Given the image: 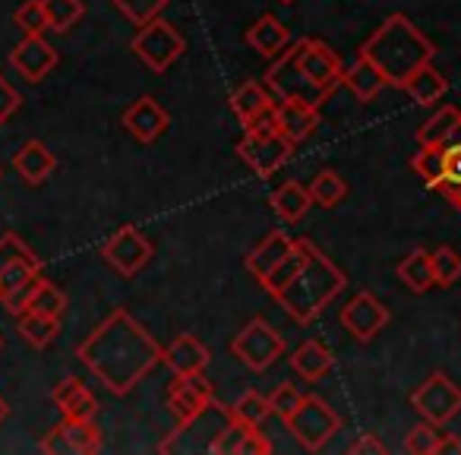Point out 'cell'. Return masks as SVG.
<instances>
[{"mask_svg": "<svg viewBox=\"0 0 461 455\" xmlns=\"http://www.w3.org/2000/svg\"><path fill=\"white\" fill-rule=\"evenodd\" d=\"M83 367L114 396H127L161 364V345L127 314L111 310L77 348Z\"/></svg>", "mask_w": 461, "mask_h": 455, "instance_id": "cell-1", "label": "cell"}, {"mask_svg": "<svg viewBox=\"0 0 461 455\" xmlns=\"http://www.w3.org/2000/svg\"><path fill=\"white\" fill-rule=\"evenodd\" d=\"M297 244H301V266L272 297L282 304L285 314H291L301 326H307L332 304V297H339L348 278L320 247H313V241L301 238Z\"/></svg>", "mask_w": 461, "mask_h": 455, "instance_id": "cell-2", "label": "cell"}, {"mask_svg": "<svg viewBox=\"0 0 461 455\" xmlns=\"http://www.w3.org/2000/svg\"><path fill=\"white\" fill-rule=\"evenodd\" d=\"M433 41L414 26L404 14H395L360 45V58H366L385 77V86L402 89L411 73L423 64H433Z\"/></svg>", "mask_w": 461, "mask_h": 455, "instance_id": "cell-3", "label": "cell"}, {"mask_svg": "<svg viewBox=\"0 0 461 455\" xmlns=\"http://www.w3.org/2000/svg\"><path fill=\"white\" fill-rule=\"evenodd\" d=\"M288 430L294 433V440L310 452H320L329 440L341 430V417L335 414V408L320 396H303L301 405L291 411Z\"/></svg>", "mask_w": 461, "mask_h": 455, "instance_id": "cell-4", "label": "cell"}, {"mask_svg": "<svg viewBox=\"0 0 461 455\" xmlns=\"http://www.w3.org/2000/svg\"><path fill=\"white\" fill-rule=\"evenodd\" d=\"M130 48H133V54L149 67V70L165 73V70H171V67L177 64L180 54L186 51V41L171 23H165L158 16V20L140 26V32L133 35Z\"/></svg>", "mask_w": 461, "mask_h": 455, "instance_id": "cell-5", "label": "cell"}, {"mask_svg": "<svg viewBox=\"0 0 461 455\" xmlns=\"http://www.w3.org/2000/svg\"><path fill=\"white\" fill-rule=\"evenodd\" d=\"M230 421V411L228 405H218L215 398H212V405L203 411V414L190 417V421L177 423V430L174 433H167V440L161 442V452H212V442L218 440V433H221L224 427H228Z\"/></svg>", "mask_w": 461, "mask_h": 455, "instance_id": "cell-6", "label": "cell"}, {"mask_svg": "<svg viewBox=\"0 0 461 455\" xmlns=\"http://www.w3.org/2000/svg\"><path fill=\"white\" fill-rule=\"evenodd\" d=\"M228 348H230V354L244 360L250 370L263 373L285 354V339L276 332V326H269L266 320H250L234 339H230Z\"/></svg>", "mask_w": 461, "mask_h": 455, "instance_id": "cell-7", "label": "cell"}, {"mask_svg": "<svg viewBox=\"0 0 461 455\" xmlns=\"http://www.w3.org/2000/svg\"><path fill=\"white\" fill-rule=\"evenodd\" d=\"M411 408L420 411L423 421L442 427L461 414V386L446 373H433L411 392Z\"/></svg>", "mask_w": 461, "mask_h": 455, "instance_id": "cell-8", "label": "cell"}, {"mask_svg": "<svg viewBox=\"0 0 461 455\" xmlns=\"http://www.w3.org/2000/svg\"><path fill=\"white\" fill-rule=\"evenodd\" d=\"M266 86H269L278 98H294V102H307V105H313V108H320V105L329 98L326 89H320V86L310 83V79L303 77V70L297 67L294 48H288V54L282 51V58L269 67Z\"/></svg>", "mask_w": 461, "mask_h": 455, "instance_id": "cell-9", "label": "cell"}, {"mask_svg": "<svg viewBox=\"0 0 461 455\" xmlns=\"http://www.w3.org/2000/svg\"><path fill=\"white\" fill-rule=\"evenodd\" d=\"M291 48H294L297 67L303 70V77L332 96V89H339L341 77H345V64H341L339 54L320 39H301Z\"/></svg>", "mask_w": 461, "mask_h": 455, "instance_id": "cell-10", "label": "cell"}, {"mask_svg": "<svg viewBox=\"0 0 461 455\" xmlns=\"http://www.w3.org/2000/svg\"><path fill=\"white\" fill-rule=\"evenodd\" d=\"M102 257L111 269H117L121 276L130 278V276H136L149 259H152V244H149V238L140 232V228L123 224L121 232H114L108 241H104Z\"/></svg>", "mask_w": 461, "mask_h": 455, "instance_id": "cell-11", "label": "cell"}, {"mask_svg": "<svg viewBox=\"0 0 461 455\" xmlns=\"http://www.w3.org/2000/svg\"><path fill=\"white\" fill-rule=\"evenodd\" d=\"M238 155L259 177H272L294 155V142L285 140L282 133H244V140L238 142Z\"/></svg>", "mask_w": 461, "mask_h": 455, "instance_id": "cell-12", "label": "cell"}, {"mask_svg": "<svg viewBox=\"0 0 461 455\" xmlns=\"http://www.w3.org/2000/svg\"><path fill=\"white\" fill-rule=\"evenodd\" d=\"M98 449H102V430H98V423L73 421V417H64L41 440V452H54V455H92Z\"/></svg>", "mask_w": 461, "mask_h": 455, "instance_id": "cell-13", "label": "cell"}, {"mask_svg": "<svg viewBox=\"0 0 461 455\" xmlns=\"http://www.w3.org/2000/svg\"><path fill=\"white\" fill-rule=\"evenodd\" d=\"M341 326L357 341H370L389 326V307L370 291H360L341 307Z\"/></svg>", "mask_w": 461, "mask_h": 455, "instance_id": "cell-14", "label": "cell"}, {"mask_svg": "<svg viewBox=\"0 0 461 455\" xmlns=\"http://www.w3.org/2000/svg\"><path fill=\"white\" fill-rule=\"evenodd\" d=\"M212 398H215V389L203 373H177L167 386V408L174 411L177 423L203 414L212 405Z\"/></svg>", "mask_w": 461, "mask_h": 455, "instance_id": "cell-15", "label": "cell"}, {"mask_svg": "<svg viewBox=\"0 0 461 455\" xmlns=\"http://www.w3.org/2000/svg\"><path fill=\"white\" fill-rule=\"evenodd\" d=\"M123 130L133 136L136 142H155L158 136H165V130L171 127V114L158 105V98L140 96L121 117Z\"/></svg>", "mask_w": 461, "mask_h": 455, "instance_id": "cell-16", "label": "cell"}, {"mask_svg": "<svg viewBox=\"0 0 461 455\" xmlns=\"http://www.w3.org/2000/svg\"><path fill=\"white\" fill-rule=\"evenodd\" d=\"M58 51L54 45H48L45 35H23V41L10 54V64L26 83H41L58 67Z\"/></svg>", "mask_w": 461, "mask_h": 455, "instance_id": "cell-17", "label": "cell"}, {"mask_svg": "<svg viewBox=\"0 0 461 455\" xmlns=\"http://www.w3.org/2000/svg\"><path fill=\"white\" fill-rule=\"evenodd\" d=\"M41 278V263H14L10 269L0 272V304L14 316L26 310L35 285Z\"/></svg>", "mask_w": 461, "mask_h": 455, "instance_id": "cell-18", "label": "cell"}, {"mask_svg": "<svg viewBox=\"0 0 461 455\" xmlns=\"http://www.w3.org/2000/svg\"><path fill=\"white\" fill-rule=\"evenodd\" d=\"M263 427H250L230 417L228 427L218 433V440L212 442V455H266L272 452V442L266 440V433H259Z\"/></svg>", "mask_w": 461, "mask_h": 455, "instance_id": "cell-19", "label": "cell"}, {"mask_svg": "<svg viewBox=\"0 0 461 455\" xmlns=\"http://www.w3.org/2000/svg\"><path fill=\"white\" fill-rule=\"evenodd\" d=\"M276 123L285 140L301 146L303 140H310L320 130V108L307 102H294V98H282V105H276Z\"/></svg>", "mask_w": 461, "mask_h": 455, "instance_id": "cell-20", "label": "cell"}, {"mask_svg": "<svg viewBox=\"0 0 461 455\" xmlns=\"http://www.w3.org/2000/svg\"><path fill=\"white\" fill-rule=\"evenodd\" d=\"M51 398L64 417H73V421H95L98 402L89 392V386H86L79 377H67L64 383L54 386Z\"/></svg>", "mask_w": 461, "mask_h": 455, "instance_id": "cell-21", "label": "cell"}, {"mask_svg": "<svg viewBox=\"0 0 461 455\" xmlns=\"http://www.w3.org/2000/svg\"><path fill=\"white\" fill-rule=\"evenodd\" d=\"M212 354L196 335H177L167 348H161V364H167L174 373H203L209 367Z\"/></svg>", "mask_w": 461, "mask_h": 455, "instance_id": "cell-22", "label": "cell"}, {"mask_svg": "<svg viewBox=\"0 0 461 455\" xmlns=\"http://www.w3.org/2000/svg\"><path fill=\"white\" fill-rule=\"evenodd\" d=\"M14 168H16V174L26 180V184L39 187V184H45V180L51 177V171L58 168V159H54V152L45 146V142L29 140V142H23V146L16 149Z\"/></svg>", "mask_w": 461, "mask_h": 455, "instance_id": "cell-23", "label": "cell"}, {"mask_svg": "<svg viewBox=\"0 0 461 455\" xmlns=\"http://www.w3.org/2000/svg\"><path fill=\"white\" fill-rule=\"evenodd\" d=\"M288 41H291L288 26L272 14L259 16V20L247 29V45L257 54H263V58H278L282 51H288Z\"/></svg>", "mask_w": 461, "mask_h": 455, "instance_id": "cell-24", "label": "cell"}, {"mask_svg": "<svg viewBox=\"0 0 461 455\" xmlns=\"http://www.w3.org/2000/svg\"><path fill=\"white\" fill-rule=\"evenodd\" d=\"M461 142V111L452 105H442L417 133V146H455Z\"/></svg>", "mask_w": 461, "mask_h": 455, "instance_id": "cell-25", "label": "cell"}, {"mask_svg": "<svg viewBox=\"0 0 461 455\" xmlns=\"http://www.w3.org/2000/svg\"><path fill=\"white\" fill-rule=\"evenodd\" d=\"M291 250H294V238H288L285 232H272L269 238L247 257V269H250V276L263 285L266 278H269V272L276 269Z\"/></svg>", "mask_w": 461, "mask_h": 455, "instance_id": "cell-26", "label": "cell"}, {"mask_svg": "<svg viewBox=\"0 0 461 455\" xmlns=\"http://www.w3.org/2000/svg\"><path fill=\"white\" fill-rule=\"evenodd\" d=\"M269 205L276 209V215L282 218V222L294 224V222H301V218L307 215V209L313 205V199H310L307 187L297 184V180H288V184H282L278 190H272Z\"/></svg>", "mask_w": 461, "mask_h": 455, "instance_id": "cell-27", "label": "cell"}, {"mask_svg": "<svg viewBox=\"0 0 461 455\" xmlns=\"http://www.w3.org/2000/svg\"><path fill=\"white\" fill-rule=\"evenodd\" d=\"M332 364H335L332 351H329V348L322 345V341H316V339L303 341V345L291 354V367H294L303 379H310V383H320V379L332 370Z\"/></svg>", "mask_w": 461, "mask_h": 455, "instance_id": "cell-28", "label": "cell"}, {"mask_svg": "<svg viewBox=\"0 0 461 455\" xmlns=\"http://www.w3.org/2000/svg\"><path fill=\"white\" fill-rule=\"evenodd\" d=\"M341 83H345L364 105L373 102V98L385 89V77L370 64V60L360 58V54H357V60H354L351 67H345V77H341Z\"/></svg>", "mask_w": 461, "mask_h": 455, "instance_id": "cell-29", "label": "cell"}, {"mask_svg": "<svg viewBox=\"0 0 461 455\" xmlns=\"http://www.w3.org/2000/svg\"><path fill=\"white\" fill-rule=\"evenodd\" d=\"M402 89L408 92V96L414 98L417 105H436L442 96H446L448 83H446V77H442V73L436 70L433 64H423L420 70L411 73V79L402 86Z\"/></svg>", "mask_w": 461, "mask_h": 455, "instance_id": "cell-30", "label": "cell"}, {"mask_svg": "<svg viewBox=\"0 0 461 455\" xmlns=\"http://www.w3.org/2000/svg\"><path fill=\"white\" fill-rule=\"evenodd\" d=\"M398 278L408 285L414 295H427L433 288V266H429V250L417 247L398 263Z\"/></svg>", "mask_w": 461, "mask_h": 455, "instance_id": "cell-31", "label": "cell"}, {"mask_svg": "<svg viewBox=\"0 0 461 455\" xmlns=\"http://www.w3.org/2000/svg\"><path fill=\"white\" fill-rule=\"evenodd\" d=\"M272 96L266 92V86L259 83H244L234 96H230V111L238 114L240 123H250L253 117H259L263 111L272 108Z\"/></svg>", "mask_w": 461, "mask_h": 455, "instance_id": "cell-32", "label": "cell"}, {"mask_svg": "<svg viewBox=\"0 0 461 455\" xmlns=\"http://www.w3.org/2000/svg\"><path fill=\"white\" fill-rule=\"evenodd\" d=\"M16 329H20V335L32 348H48L54 339H58L60 320H54V316L32 314V310H23V314L16 316Z\"/></svg>", "mask_w": 461, "mask_h": 455, "instance_id": "cell-33", "label": "cell"}, {"mask_svg": "<svg viewBox=\"0 0 461 455\" xmlns=\"http://www.w3.org/2000/svg\"><path fill=\"white\" fill-rule=\"evenodd\" d=\"M307 190H310V199H313L316 205H322V209H335L339 203H345L348 180L341 177L339 171H320Z\"/></svg>", "mask_w": 461, "mask_h": 455, "instance_id": "cell-34", "label": "cell"}, {"mask_svg": "<svg viewBox=\"0 0 461 455\" xmlns=\"http://www.w3.org/2000/svg\"><path fill=\"white\" fill-rule=\"evenodd\" d=\"M411 168H414V174L429 187V190H439L442 171H446V149L442 146H420L414 159H411Z\"/></svg>", "mask_w": 461, "mask_h": 455, "instance_id": "cell-35", "label": "cell"}, {"mask_svg": "<svg viewBox=\"0 0 461 455\" xmlns=\"http://www.w3.org/2000/svg\"><path fill=\"white\" fill-rule=\"evenodd\" d=\"M230 417L240 423H250V427H263L266 421L272 417V408H269V396H259L257 389L244 392L234 405H228Z\"/></svg>", "mask_w": 461, "mask_h": 455, "instance_id": "cell-36", "label": "cell"}, {"mask_svg": "<svg viewBox=\"0 0 461 455\" xmlns=\"http://www.w3.org/2000/svg\"><path fill=\"white\" fill-rule=\"evenodd\" d=\"M26 310L60 320V316H64V310H67V295L54 282H48V278H39V285H35V291H32V297H29Z\"/></svg>", "mask_w": 461, "mask_h": 455, "instance_id": "cell-37", "label": "cell"}, {"mask_svg": "<svg viewBox=\"0 0 461 455\" xmlns=\"http://www.w3.org/2000/svg\"><path fill=\"white\" fill-rule=\"evenodd\" d=\"M41 7L48 16V29H54V32H67L86 16L83 0H41Z\"/></svg>", "mask_w": 461, "mask_h": 455, "instance_id": "cell-38", "label": "cell"}, {"mask_svg": "<svg viewBox=\"0 0 461 455\" xmlns=\"http://www.w3.org/2000/svg\"><path fill=\"white\" fill-rule=\"evenodd\" d=\"M429 266H433V285L439 288H452L461 278V253L455 247H439L429 253Z\"/></svg>", "mask_w": 461, "mask_h": 455, "instance_id": "cell-39", "label": "cell"}, {"mask_svg": "<svg viewBox=\"0 0 461 455\" xmlns=\"http://www.w3.org/2000/svg\"><path fill=\"white\" fill-rule=\"evenodd\" d=\"M442 430L439 423H414V427L408 430V436H404V452L411 455H436L439 452V442H442Z\"/></svg>", "mask_w": 461, "mask_h": 455, "instance_id": "cell-40", "label": "cell"}, {"mask_svg": "<svg viewBox=\"0 0 461 455\" xmlns=\"http://www.w3.org/2000/svg\"><path fill=\"white\" fill-rule=\"evenodd\" d=\"M439 193L455 209H461V142L446 146V171H442Z\"/></svg>", "mask_w": 461, "mask_h": 455, "instance_id": "cell-41", "label": "cell"}, {"mask_svg": "<svg viewBox=\"0 0 461 455\" xmlns=\"http://www.w3.org/2000/svg\"><path fill=\"white\" fill-rule=\"evenodd\" d=\"M114 7L127 16L133 26H146V23L158 20L165 14L167 0H114Z\"/></svg>", "mask_w": 461, "mask_h": 455, "instance_id": "cell-42", "label": "cell"}, {"mask_svg": "<svg viewBox=\"0 0 461 455\" xmlns=\"http://www.w3.org/2000/svg\"><path fill=\"white\" fill-rule=\"evenodd\" d=\"M14 263H41V259L35 257L32 247H29L23 238H16V234H4V238H0V272L10 269Z\"/></svg>", "mask_w": 461, "mask_h": 455, "instance_id": "cell-43", "label": "cell"}, {"mask_svg": "<svg viewBox=\"0 0 461 455\" xmlns=\"http://www.w3.org/2000/svg\"><path fill=\"white\" fill-rule=\"evenodd\" d=\"M14 23H16V29H23L26 35H45L48 16H45V7H41V0H26L14 14Z\"/></svg>", "mask_w": 461, "mask_h": 455, "instance_id": "cell-44", "label": "cell"}, {"mask_svg": "<svg viewBox=\"0 0 461 455\" xmlns=\"http://www.w3.org/2000/svg\"><path fill=\"white\" fill-rule=\"evenodd\" d=\"M301 398H303V392L297 389V386L282 383V386H278V389L269 396V408H272V414L282 417V421H288L291 411H294L297 405H301Z\"/></svg>", "mask_w": 461, "mask_h": 455, "instance_id": "cell-45", "label": "cell"}, {"mask_svg": "<svg viewBox=\"0 0 461 455\" xmlns=\"http://www.w3.org/2000/svg\"><path fill=\"white\" fill-rule=\"evenodd\" d=\"M297 266H301V244H297V241H294V250H291L288 257H285L282 263H278L276 269L269 272V278H266V282H263V288L269 291V295H276V291L282 288V285L288 282L291 276H294Z\"/></svg>", "mask_w": 461, "mask_h": 455, "instance_id": "cell-46", "label": "cell"}, {"mask_svg": "<svg viewBox=\"0 0 461 455\" xmlns=\"http://www.w3.org/2000/svg\"><path fill=\"white\" fill-rule=\"evenodd\" d=\"M23 108V98H20V92L14 89V86L7 83V79L0 77V127L10 121V117L16 114V111Z\"/></svg>", "mask_w": 461, "mask_h": 455, "instance_id": "cell-47", "label": "cell"}, {"mask_svg": "<svg viewBox=\"0 0 461 455\" xmlns=\"http://www.w3.org/2000/svg\"><path fill=\"white\" fill-rule=\"evenodd\" d=\"M351 452H354V455H360V452H364V455H383V452H385V446H383V442H379L373 433H364V436H360V440L351 446Z\"/></svg>", "mask_w": 461, "mask_h": 455, "instance_id": "cell-48", "label": "cell"}, {"mask_svg": "<svg viewBox=\"0 0 461 455\" xmlns=\"http://www.w3.org/2000/svg\"><path fill=\"white\" fill-rule=\"evenodd\" d=\"M436 455H461V440H458V436H452V433H446V436H442L439 452H436Z\"/></svg>", "mask_w": 461, "mask_h": 455, "instance_id": "cell-49", "label": "cell"}, {"mask_svg": "<svg viewBox=\"0 0 461 455\" xmlns=\"http://www.w3.org/2000/svg\"><path fill=\"white\" fill-rule=\"evenodd\" d=\"M7 417H10V405H7V398L0 396V423L7 421Z\"/></svg>", "mask_w": 461, "mask_h": 455, "instance_id": "cell-50", "label": "cell"}, {"mask_svg": "<svg viewBox=\"0 0 461 455\" xmlns=\"http://www.w3.org/2000/svg\"><path fill=\"white\" fill-rule=\"evenodd\" d=\"M282 4H294V0H282Z\"/></svg>", "mask_w": 461, "mask_h": 455, "instance_id": "cell-51", "label": "cell"}, {"mask_svg": "<svg viewBox=\"0 0 461 455\" xmlns=\"http://www.w3.org/2000/svg\"><path fill=\"white\" fill-rule=\"evenodd\" d=\"M0 348H4V339H0Z\"/></svg>", "mask_w": 461, "mask_h": 455, "instance_id": "cell-52", "label": "cell"}]
</instances>
